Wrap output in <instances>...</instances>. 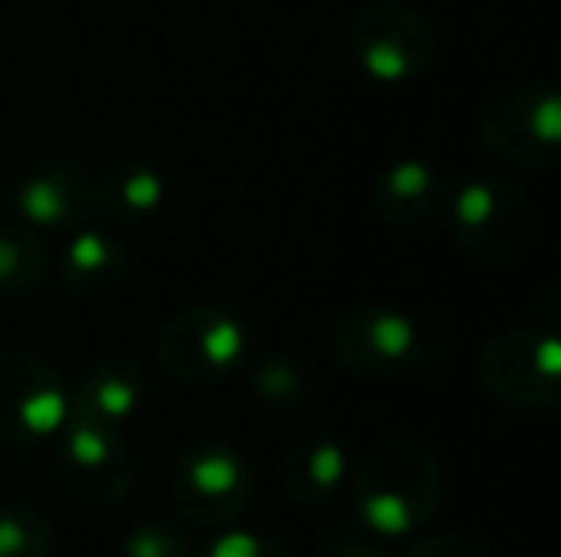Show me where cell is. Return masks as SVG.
Masks as SVG:
<instances>
[{"label": "cell", "mask_w": 561, "mask_h": 557, "mask_svg": "<svg viewBox=\"0 0 561 557\" xmlns=\"http://www.w3.org/2000/svg\"><path fill=\"white\" fill-rule=\"evenodd\" d=\"M444 474L421 439H375L352 474L355 520L370 535L401 538L421 531L436 515Z\"/></svg>", "instance_id": "1"}, {"label": "cell", "mask_w": 561, "mask_h": 557, "mask_svg": "<svg viewBox=\"0 0 561 557\" xmlns=\"http://www.w3.org/2000/svg\"><path fill=\"white\" fill-rule=\"evenodd\" d=\"M478 379L501 405L542 413L561 405V333L547 321L504 328L481 348Z\"/></svg>", "instance_id": "2"}, {"label": "cell", "mask_w": 561, "mask_h": 557, "mask_svg": "<svg viewBox=\"0 0 561 557\" xmlns=\"http://www.w3.org/2000/svg\"><path fill=\"white\" fill-rule=\"evenodd\" d=\"M157 359L164 374L192 386L233 379L249 359V328L237 313L218 305L180 310L157 328Z\"/></svg>", "instance_id": "3"}, {"label": "cell", "mask_w": 561, "mask_h": 557, "mask_svg": "<svg viewBox=\"0 0 561 557\" xmlns=\"http://www.w3.org/2000/svg\"><path fill=\"white\" fill-rule=\"evenodd\" d=\"M450 237L478 264H512L531 241V207L512 184L470 179L447 199Z\"/></svg>", "instance_id": "4"}, {"label": "cell", "mask_w": 561, "mask_h": 557, "mask_svg": "<svg viewBox=\"0 0 561 557\" xmlns=\"http://www.w3.org/2000/svg\"><path fill=\"white\" fill-rule=\"evenodd\" d=\"M481 138L501 161L516 169H558L561 164V89L516 84L489 100L481 112Z\"/></svg>", "instance_id": "5"}, {"label": "cell", "mask_w": 561, "mask_h": 557, "mask_svg": "<svg viewBox=\"0 0 561 557\" xmlns=\"http://www.w3.org/2000/svg\"><path fill=\"white\" fill-rule=\"evenodd\" d=\"M58 474L81 504L115 508L118 500L130 497L138 459L123 428L73 413L58 436Z\"/></svg>", "instance_id": "6"}, {"label": "cell", "mask_w": 561, "mask_h": 557, "mask_svg": "<svg viewBox=\"0 0 561 557\" xmlns=\"http://www.w3.org/2000/svg\"><path fill=\"white\" fill-rule=\"evenodd\" d=\"M73 417V394L35 351H0V439L15 446L58 439Z\"/></svg>", "instance_id": "7"}, {"label": "cell", "mask_w": 561, "mask_h": 557, "mask_svg": "<svg viewBox=\"0 0 561 557\" xmlns=\"http://www.w3.org/2000/svg\"><path fill=\"white\" fill-rule=\"evenodd\" d=\"M424 328L398 310H352L333 325V356L347 374L367 382L428 371Z\"/></svg>", "instance_id": "8"}, {"label": "cell", "mask_w": 561, "mask_h": 557, "mask_svg": "<svg viewBox=\"0 0 561 557\" xmlns=\"http://www.w3.org/2000/svg\"><path fill=\"white\" fill-rule=\"evenodd\" d=\"M172 500L195 527L233 523L252 504V469L233 446L199 443L180 454L172 469Z\"/></svg>", "instance_id": "9"}, {"label": "cell", "mask_w": 561, "mask_h": 557, "mask_svg": "<svg viewBox=\"0 0 561 557\" xmlns=\"http://www.w3.org/2000/svg\"><path fill=\"white\" fill-rule=\"evenodd\" d=\"M352 50L355 61L367 69V77L382 84H398L428 66L432 50H436V35L416 8L386 0L355 20Z\"/></svg>", "instance_id": "10"}, {"label": "cell", "mask_w": 561, "mask_h": 557, "mask_svg": "<svg viewBox=\"0 0 561 557\" xmlns=\"http://www.w3.org/2000/svg\"><path fill=\"white\" fill-rule=\"evenodd\" d=\"M15 214L38 233H73L89 225L92 207V172L73 156L43 161L15 187Z\"/></svg>", "instance_id": "11"}, {"label": "cell", "mask_w": 561, "mask_h": 557, "mask_svg": "<svg viewBox=\"0 0 561 557\" xmlns=\"http://www.w3.org/2000/svg\"><path fill=\"white\" fill-rule=\"evenodd\" d=\"M92 207L112 225H146L164 207V176L157 164L118 156L92 172Z\"/></svg>", "instance_id": "12"}, {"label": "cell", "mask_w": 561, "mask_h": 557, "mask_svg": "<svg viewBox=\"0 0 561 557\" xmlns=\"http://www.w3.org/2000/svg\"><path fill=\"white\" fill-rule=\"evenodd\" d=\"M126 271H130V256H126V245L107 230H92V225H81L73 230L66 245V256H61V287L77 298H104L112 290L123 287Z\"/></svg>", "instance_id": "13"}, {"label": "cell", "mask_w": 561, "mask_h": 557, "mask_svg": "<svg viewBox=\"0 0 561 557\" xmlns=\"http://www.w3.org/2000/svg\"><path fill=\"white\" fill-rule=\"evenodd\" d=\"M447 202V184L428 161H393L375 179V207L393 225H424Z\"/></svg>", "instance_id": "14"}, {"label": "cell", "mask_w": 561, "mask_h": 557, "mask_svg": "<svg viewBox=\"0 0 561 557\" xmlns=\"http://www.w3.org/2000/svg\"><path fill=\"white\" fill-rule=\"evenodd\" d=\"M347 454L333 436H302L283 451L279 485L295 504H321L344 485Z\"/></svg>", "instance_id": "15"}, {"label": "cell", "mask_w": 561, "mask_h": 557, "mask_svg": "<svg viewBox=\"0 0 561 557\" xmlns=\"http://www.w3.org/2000/svg\"><path fill=\"white\" fill-rule=\"evenodd\" d=\"M146 394L149 386L141 367L126 363V359H104L81 379V386L73 394V413L123 428L126 420L138 417V409L146 405Z\"/></svg>", "instance_id": "16"}, {"label": "cell", "mask_w": 561, "mask_h": 557, "mask_svg": "<svg viewBox=\"0 0 561 557\" xmlns=\"http://www.w3.org/2000/svg\"><path fill=\"white\" fill-rule=\"evenodd\" d=\"M46 279V241L23 218H0V294H31Z\"/></svg>", "instance_id": "17"}, {"label": "cell", "mask_w": 561, "mask_h": 557, "mask_svg": "<svg viewBox=\"0 0 561 557\" xmlns=\"http://www.w3.org/2000/svg\"><path fill=\"white\" fill-rule=\"evenodd\" d=\"M54 523L35 504H0V557H54Z\"/></svg>", "instance_id": "18"}, {"label": "cell", "mask_w": 561, "mask_h": 557, "mask_svg": "<svg viewBox=\"0 0 561 557\" xmlns=\"http://www.w3.org/2000/svg\"><path fill=\"white\" fill-rule=\"evenodd\" d=\"M249 386L272 405H295L310 394V374L287 356H260L249 367Z\"/></svg>", "instance_id": "19"}, {"label": "cell", "mask_w": 561, "mask_h": 557, "mask_svg": "<svg viewBox=\"0 0 561 557\" xmlns=\"http://www.w3.org/2000/svg\"><path fill=\"white\" fill-rule=\"evenodd\" d=\"M123 557H195V550L192 538L184 535V527L164 520H146L126 531Z\"/></svg>", "instance_id": "20"}, {"label": "cell", "mask_w": 561, "mask_h": 557, "mask_svg": "<svg viewBox=\"0 0 561 557\" xmlns=\"http://www.w3.org/2000/svg\"><path fill=\"white\" fill-rule=\"evenodd\" d=\"M321 554L325 557H386L359 520L325 523V527H321Z\"/></svg>", "instance_id": "21"}, {"label": "cell", "mask_w": 561, "mask_h": 557, "mask_svg": "<svg viewBox=\"0 0 561 557\" xmlns=\"http://www.w3.org/2000/svg\"><path fill=\"white\" fill-rule=\"evenodd\" d=\"M195 557H290L279 543L256 531H226L215 543H207Z\"/></svg>", "instance_id": "22"}, {"label": "cell", "mask_w": 561, "mask_h": 557, "mask_svg": "<svg viewBox=\"0 0 561 557\" xmlns=\"http://www.w3.org/2000/svg\"><path fill=\"white\" fill-rule=\"evenodd\" d=\"M405 557H489V550L478 543V538L458 535V531H444V535L421 538Z\"/></svg>", "instance_id": "23"}, {"label": "cell", "mask_w": 561, "mask_h": 557, "mask_svg": "<svg viewBox=\"0 0 561 557\" xmlns=\"http://www.w3.org/2000/svg\"><path fill=\"white\" fill-rule=\"evenodd\" d=\"M539 310H542L539 321H547L550 328H558V333H561V290H550V294L542 298Z\"/></svg>", "instance_id": "24"}]
</instances>
